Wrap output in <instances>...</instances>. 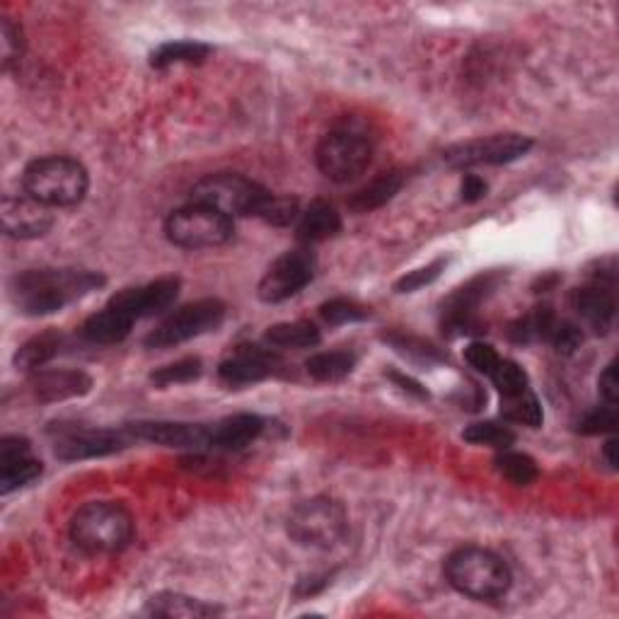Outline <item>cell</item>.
Returning a JSON list of instances; mask_svg holds the SVG:
<instances>
[{
    "mask_svg": "<svg viewBox=\"0 0 619 619\" xmlns=\"http://www.w3.org/2000/svg\"><path fill=\"white\" fill-rule=\"evenodd\" d=\"M501 416H504L511 424L528 426V428H540L545 422L542 404L530 388L516 392V394L501 397Z\"/></svg>",
    "mask_w": 619,
    "mask_h": 619,
    "instance_id": "31",
    "label": "cell"
},
{
    "mask_svg": "<svg viewBox=\"0 0 619 619\" xmlns=\"http://www.w3.org/2000/svg\"><path fill=\"white\" fill-rule=\"evenodd\" d=\"M202 372H204L202 358L186 356V358L174 360V364L158 368L153 376H150V382H153L156 388H172V385H186V382L198 380L202 378Z\"/></svg>",
    "mask_w": 619,
    "mask_h": 619,
    "instance_id": "34",
    "label": "cell"
},
{
    "mask_svg": "<svg viewBox=\"0 0 619 619\" xmlns=\"http://www.w3.org/2000/svg\"><path fill=\"white\" fill-rule=\"evenodd\" d=\"M131 434L128 431L112 428H61L54 440V452L58 460L78 462L107 458V455L122 452L128 446Z\"/></svg>",
    "mask_w": 619,
    "mask_h": 619,
    "instance_id": "13",
    "label": "cell"
},
{
    "mask_svg": "<svg viewBox=\"0 0 619 619\" xmlns=\"http://www.w3.org/2000/svg\"><path fill=\"white\" fill-rule=\"evenodd\" d=\"M615 286L595 282L591 286L574 288L571 294V308L578 312V318L586 322L595 334H607L615 324L617 314V298Z\"/></svg>",
    "mask_w": 619,
    "mask_h": 619,
    "instance_id": "18",
    "label": "cell"
},
{
    "mask_svg": "<svg viewBox=\"0 0 619 619\" xmlns=\"http://www.w3.org/2000/svg\"><path fill=\"white\" fill-rule=\"evenodd\" d=\"M228 308L223 300L218 298H202L194 300L190 306H182L180 310L170 312L153 332L146 336L148 348H172L184 342H192L196 336H204L208 332H216L223 324Z\"/></svg>",
    "mask_w": 619,
    "mask_h": 619,
    "instance_id": "9",
    "label": "cell"
},
{
    "mask_svg": "<svg viewBox=\"0 0 619 619\" xmlns=\"http://www.w3.org/2000/svg\"><path fill=\"white\" fill-rule=\"evenodd\" d=\"M356 368V354L339 348V352H320L306 360V370L318 382H339L352 376Z\"/></svg>",
    "mask_w": 619,
    "mask_h": 619,
    "instance_id": "30",
    "label": "cell"
},
{
    "mask_svg": "<svg viewBox=\"0 0 619 619\" xmlns=\"http://www.w3.org/2000/svg\"><path fill=\"white\" fill-rule=\"evenodd\" d=\"M314 162L326 180L348 184L358 180L372 162V141L364 128L342 124L320 138Z\"/></svg>",
    "mask_w": 619,
    "mask_h": 619,
    "instance_id": "5",
    "label": "cell"
},
{
    "mask_svg": "<svg viewBox=\"0 0 619 619\" xmlns=\"http://www.w3.org/2000/svg\"><path fill=\"white\" fill-rule=\"evenodd\" d=\"M146 615L150 617H216L223 615V607L214 603L192 598V595L174 593V591H162L156 593L153 598L146 603Z\"/></svg>",
    "mask_w": 619,
    "mask_h": 619,
    "instance_id": "25",
    "label": "cell"
},
{
    "mask_svg": "<svg viewBox=\"0 0 619 619\" xmlns=\"http://www.w3.org/2000/svg\"><path fill=\"white\" fill-rule=\"evenodd\" d=\"M131 438L165 448H208V426L182 422H138L126 428Z\"/></svg>",
    "mask_w": 619,
    "mask_h": 619,
    "instance_id": "20",
    "label": "cell"
},
{
    "mask_svg": "<svg viewBox=\"0 0 619 619\" xmlns=\"http://www.w3.org/2000/svg\"><path fill=\"white\" fill-rule=\"evenodd\" d=\"M402 186H404V174L400 170L380 172L378 177H372L366 186H360V190L348 198V208L358 216L378 211V208L390 204L392 198L400 194Z\"/></svg>",
    "mask_w": 619,
    "mask_h": 619,
    "instance_id": "24",
    "label": "cell"
},
{
    "mask_svg": "<svg viewBox=\"0 0 619 619\" xmlns=\"http://www.w3.org/2000/svg\"><path fill=\"white\" fill-rule=\"evenodd\" d=\"M104 284H107L104 274L92 268H27L10 278L8 298L27 318H46L95 294Z\"/></svg>",
    "mask_w": 619,
    "mask_h": 619,
    "instance_id": "1",
    "label": "cell"
},
{
    "mask_svg": "<svg viewBox=\"0 0 619 619\" xmlns=\"http://www.w3.org/2000/svg\"><path fill=\"white\" fill-rule=\"evenodd\" d=\"M208 54H211V46L204 42H194V39L168 42V44H160L158 49L150 54V66L160 68V71L170 66H196V64H204Z\"/></svg>",
    "mask_w": 619,
    "mask_h": 619,
    "instance_id": "29",
    "label": "cell"
},
{
    "mask_svg": "<svg viewBox=\"0 0 619 619\" xmlns=\"http://www.w3.org/2000/svg\"><path fill=\"white\" fill-rule=\"evenodd\" d=\"M446 266H448V256H438V260H434L431 264L419 266L414 272H406L402 278H397L394 290L397 294H416V290L438 282L440 274L446 272Z\"/></svg>",
    "mask_w": 619,
    "mask_h": 619,
    "instance_id": "39",
    "label": "cell"
},
{
    "mask_svg": "<svg viewBox=\"0 0 619 619\" xmlns=\"http://www.w3.org/2000/svg\"><path fill=\"white\" fill-rule=\"evenodd\" d=\"M576 428H578V434H583V436L615 434V431H617V409L612 404L595 406L593 412L583 414V419H581Z\"/></svg>",
    "mask_w": 619,
    "mask_h": 619,
    "instance_id": "40",
    "label": "cell"
},
{
    "mask_svg": "<svg viewBox=\"0 0 619 619\" xmlns=\"http://www.w3.org/2000/svg\"><path fill=\"white\" fill-rule=\"evenodd\" d=\"M44 472L42 460L32 455V443L25 436H3L0 440V494L8 496L32 484Z\"/></svg>",
    "mask_w": 619,
    "mask_h": 619,
    "instance_id": "17",
    "label": "cell"
},
{
    "mask_svg": "<svg viewBox=\"0 0 619 619\" xmlns=\"http://www.w3.org/2000/svg\"><path fill=\"white\" fill-rule=\"evenodd\" d=\"M492 382L494 388L498 390L501 397H508V394H516L530 388V378L528 372L520 368V364L516 360H508V358H501L498 366L492 370Z\"/></svg>",
    "mask_w": 619,
    "mask_h": 619,
    "instance_id": "38",
    "label": "cell"
},
{
    "mask_svg": "<svg viewBox=\"0 0 619 619\" xmlns=\"http://www.w3.org/2000/svg\"><path fill=\"white\" fill-rule=\"evenodd\" d=\"M314 272H318V260L308 248L288 250L266 268L256 286V296L266 306H276V302L298 296L312 282Z\"/></svg>",
    "mask_w": 619,
    "mask_h": 619,
    "instance_id": "11",
    "label": "cell"
},
{
    "mask_svg": "<svg viewBox=\"0 0 619 619\" xmlns=\"http://www.w3.org/2000/svg\"><path fill=\"white\" fill-rule=\"evenodd\" d=\"M549 344H552L559 354L571 356L576 354L583 344V330L576 322L557 320L552 334H549Z\"/></svg>",
    "mask_w": 619,
    "mask_h": 619,
    "instance_id": "42",
    "label": "cell"
},
{
    "mask_svg": "<svg viewBox=\"0 0 619 619\" xmlns=\"http://www.w3.org/2000/svg\"><path fill=\"white\" fill-rule=\"evenodd\" d=\"M300 216V204L296 196H278V194H268L266 202L262 204L260 214L256 218L264 220L266 226H274V228H286L298 220Z\"/></svg>",
    "mask_w": 619,
    "mask_h": 619,
    "instance_id": "37",
    "label": "cell"
},
{
    "mask_svg": "<svg viewBox=\"0 0 619 619\" xmlns=\"http://www.w3.org/2000/svg\"><path fill=\"white\" fill-rule=\"evenodd\" d=\"M266 186L238 172H216L194 184L192 202L211 206L230 218L260 214L262 204L268 198Z\"/></svg>",
    "mask_w": 619,
    "mask_h": 619,
    "instance_id": "8",
    "label": "cell"
},
{
    "mask_svg": "<svg viewBox=\"0 0 619 619\" xmlns=\"http://www.w3.org/2000/svg\"><path fill=\"white\" fill-rule=\"evenodd\" d=\"M30 385L34 397L39 402L49 404L88 394L92 390V378L88 372L73 368H42L32 372Z\"/></svg>",
    "mask_w": 619,
    "mask_h": 619,
    "instance_id": "19",
    "label": "cell"
},
{
    "mask_svg": "<svg viewBox=\"0 0 619 619\" xmlns=\"http://www.w3.org/2000/svg\"><path fill=\"white\" fill-rule=\"evenodd\" d=\"M348 516L342 501L312 496L300 501L288 516L290 540L308 549H332L346 537Z\"/></svg>",
    "mask_w": 619,
    "mask_h": 619,
    "instance_id": "6",
    "label": "cell"
},
{
    "mask_svg": "<svg viewBox=\"0 0 619 619\" xmlns=\"http://www.w3.org/2000/svg\"><path fill=\"white\" fill-rule=\"evenodd\" d=\"M320 318L324 324L330 326H342V324H354L364 322L370 318V308L360 306V302L352 298H332L320 306Z\"/></svg>",
    "mask_w": 619,
    "mask_h": 619,
    "instance_id": "36",
    "label": "cell"
},
{
    "mask_svg": "<svg viewBox=\"0 0 619 619\" xmlns=\"http://www.w3.org/2000/svg\"><path fill=\"white\" fill-rule=\"evenodd\" d=\"M342 228V214L336 211V206L324 202V198H318V202H312L306 211L298 216L296 236L302 244H314L336 238Z\"/></svg>",
    "mask_w": 619,
    "mask_h": 619,
    "instance_id": "22",
    "label": "cell"
},
{
    "mask_svg": "<svg viewBox=\"0 0 619 619\" xmlns=\"http://www.w3.org/2000/svg\"><path fill=\"white\" fill-rule=\"evenodd\" d=\"M71 542L80 552L102 557L119 554L134 542L136 523L131 511L116 501H90L71 518Z\"/></svg>",
    "mask_w": 619,
    "mask_h": 619,
    "instance_id": "3",
    "label": "cell"
},
{
    "mask_svg": "<svg viewBox=\"0 0 619 619\" xmlns=\"http://www.w3.org/2000/svg\"><path fill=\"white\" fill-rule=\"evenodd\" d=\"M264 419L256 414H232L208 426V448L214 450H242L262 436Z\"/></svg>",
    "mask_w": 619,
    "mask_h": 619,
    "instance_id": "21",
    "label": "cell"
},
{
    "mask_svg": "<svg viewBox=\"0 0 619 619\" xmlns=\"http://www.w3.org/2000/svg\"><path fill=\"white\" fill-rule=\"evenodd\" d=\"M66 346V336L61 332H44L39 336H32L30 342L22 344L15 354V366L34 372V370H42L46 364H51V360L61 354V348Z\"/></svg>",
    "mask_w": 619,
    "mask_h": 619,
    "instance_id": "27",
    "label": "cell"
},
{
    "mask_svg": "<svg viewBox=\"0 0 619 619\" xmlns=\"http://www.w3.org/2000/svg\"><path fill=\"white\" fill-rule=\"evenodd\" d=\"M496 470L501 477H506L511 484L516 486H530L537 477H540V470H537V462L530 458L528 452H516V450H498L496 455Z\"/></svg>",
    "mask_w": 619,
    "mask_h": 619,
    "instance_id": "32",
    "label": "cell"
},
{
    "mask_svg": "<svg viewBox=\"0 0 619 619\" xmlns=\"http://www.w3.org/2000/svg\"><path fill=\"white\" fill-rule=\"evenodd\" d=\"M385 342H388L397 354H402L404 358L419 360V364L431 366V364H440V360H446V354H443L438 346L426 342V339L412 336V334L392 332V334H385Z\"/></svg>",
    "mask_w": 619,
    "mask_h": 619,
    "instance_id": "33",
    "label": "cell"
},
{
    "mask_svg": "<svg viewBox=\"0 0 619 619\" xmlns=\"http://www.w3.org/2000/svg\"><path fill=\"white\" fill-rule=\"evenodd\" d=\"M605 462L612 467V470H617V438H610L605 443Z\"/></svg>",
    "mask_w": 619,
    "mask_h": 619,
    "instance_id": "48",
    "label": "cell"
},
{
    "mask_svg": "<svg viewBox=\"0 0 619 619\" xmlns=\"http://www.w3.org/2000/svg\"><path fill=\"white\" fill-rule=\"evenodd\" d=\"M25 194L49 208H71L83 204L90 190V174L83 162L68 156H44L32 160L22 172Z\"/></svg>",
    "mask_w": 619,
    "mask_h": 619,
    "instance_id": "4",
    "label": "cell"
},
{
    "mask_svg": "<svg viewBox=\"0 0 619 619\" xmlns=\"http://www.w3.org/2000/svg\"><path fill=\"white\" fill-rule=\"evenodd\" d=\"M486 192H489V184L484 177H479V174H465L460 182V198L465 204L482 202Z\"/></svg>",
    "mask_w": 619,
    "mask_h": 619,
    "instance_id": "45",
    "label": "cell"
},
{
    "mask_svg": "<svg viewBox=\"0 0 619 619\" xmlns=\"http://www.w3.org/2000/svg\"><path fill=\"white\" fill-rule=\"evenodd\" d=\"M501 278H504L501 272L479 274L472 278V282H467L465 286L455 290V294L443 300V332L455 336L477 332L479 330L477 308L494 294L501 284Z\"/></svg>",
    "mask_w": 619,
    "mask_h": 619,
    "instance_id": "12",
    "label": "cell"
},
{
    "mask_svg": "<svg viewBox=\"0 0 619 619\" xmlns=\"http://www.w3.org/2000/svg\"><path fill=\"white\" fill-rule=\"evenodd\" d=\"M465 360L470 364V368H474L482 376H492V370L498 366L501 356L496 354V348L486 342H472L467 344L465 348Z\"/></svg>",
    "mask_w": 619,
    "mask_h": 619,
    "instance_id": "43",
    "label": "cell"
},
{
    "mask_svg": "<svg viewBox=\"0 0 619 619\" xmlns=\"http://www.w3.org/2000/svg\"><path fill=\"white\" fill-rule=\"evenodd\" d=\"M557 320L559 318L552 306H537L508 326V339L516 344L549 342V334H552Z\"/></svg>",
    "mask_w": 619,
    "mask_h": 619,
    "instance_id": "28",
    "label": "cell"
},
{
    "mask_svg": "<svg viewBox=\"0 0 619 619\" xmlns=\"http://www.w3.org/2000/svg\"><path fill=\"white\" fill-rule=\"evenodd\" d=\"M326 583H330V576H310V578H302L298 581V586H296V595H300V598H310V595H318Z\"/></svg>",
    "mask_w": 619,
    "mask_h": 619,
    "instance_id": "47",
    "label": "cell"
},
{
    "mask_svg": "<svg viewBox=\"0 0 619 619\" xmlns=\"http://www.w3.org/2000/svg\"><path fill=\"white\" fill-rule=\"evenodd\" d=\"M134 322L136 320L128 318L126 312L107 306L102 312L90 314V318L83 322V326H80V334H83V339L90 344L114 346V344H122L124 339L131 334Z\"/></svg>",
    "mask_w": 619,
    "mask_h": 619,
    "instance_id": "23",
    "label": "cell"
},
{
    "mask_svg": "<svg viewBox=\"0 0 619 619\" xmlns=\"http://www.w3.org/2000/svg\"><path fill=\"white\" fill-rule=\"evenodd\" d=\"M282 370V356L276 348L242 344L228 358L220 360L218 376L228 385H254L276 376Z\"/></svg>",
    "mask_w": 619,
    "mask_h": 619,
    "instance_id": "16",
    "label": "cell"
},
{
    "mask_svg": "<svg viewBox=\"0 0 619 619\" xmlns=\"http://www.w3.org/2000/svg\"><path fill=\"white\" fill-rule=\"evenodd\" d=\"M443 574L455 591L477 603L504 598L513 586V574L504 559L479 545H465L450 552Z\"/></svg>",
    "mask_w": 619,
    "mask_h": 619,
    "instance_id": "2",
    "label": "cell"
},
{
    "mask_svg": "<svg viewBox=\"0 0 619 619\" xmlns=\"http://www.w3.org/2000/svg\"><path fill=\"white\" fill-rule=\"evenodd\" d=\"M532 138L523 134H494L472 141L455 144L443 150V160L452 170H472V168H492L508 165L525 158L532 150Z\"/></svg>",
    "mask_w": 619,
    "mask_h": 619,
    "instance_id": "10",
    "label": "cell"
},
{
    "mask_svg": "<svg viewBox=\"0 0 619 619\" xmlns=\"http://www.w3.org/2000/svg\"><path fill=\"white\" fill-rule=\"evenodd\" d=\"M264 342L272 348H314L322 342L320 326L310 320H294V322H278L268 326L264 334Z\"/></svg>",
    "mask_w": 619,
    "mask_h": 619,
    "instance_id": "26",
    "label": "cell"
},
{
    "mask_svg": "<svg viewBox=\"0 0 619 619\" xmlns=\"http://www.w3.org/2000/svg\"><path fill=\"white\" fill-rule=\"evenodd\" d=\"M462 438L467 443H474V446H489L496 450H508L516 443V434L506 424L498 422H477L467 426Z\"/></svg>",
    "mask_w": 619,
    "mask_h": 619,
    "instance_id": "35",
    "label": "cell"
},
{
    "mask_svg": "<svg viewBox=\"0 0 619 619\" xmlns=\"http://www.w3.org/2000/svg\"><path fill=\"white\" fill-rule=\"evenodd\" d=\"M390 380H392L394 385H400V388H402L404 392L419 397V400H428V392H426L424 385L419 382V380H414L412 376H404V372H390Z\"/></svg>",
    "mask_w": 619,
    "mask_h": 619,
    "instance_id": "46",
    "label": "cell"
},
{
    "mask_svg": "<svg viewBox=\"0 0 619 619\" xmlns=\"http://www.w3.org/2000/svg\"><path fill=\"white\" fill-rule=\"evenodd\" d=\"M598 390L600 397L607 404H617L619 400V380H617V360H610V364L605 366V370L600 372L598 378Z\"/></svg>",
    "mask_w": 619,
    "mask_h": 619,
    "instance_id": "44",
    "label": "cell"
},
{
    "mask_svg": "<svg viewBox=\"0 0 619 619\" xmlns=\"http://www.w3.org/2000/svg\"><path fill=\"white\" fill-rule=\"evenodd\" d=\"M0 223L3 232L13 240H39L49 232L56 223L49 206H44L30 194L3 196L0 204Z\"/></svg>",
    "mask_w": 619,
    "mask_h": 619,
    "instance_id": "15",
    "label": "cell"
},
{
    "mask_svg": "<svg viewBox=\"0 0 619 619\" xmlns=\"http://www.w3.org/2000/svg\"><path fill=\"white\" fill-rule=\"evenodd\" d=\"M0 44H3V68L10 71V68L22 61V54H25L22 27L15 25L10 18H3V25H0Z\"/></svg>",
    "mask_w": 619,
    "mask_h": 619,
    "instance_id": "41",
    "label": "cell"
},
{
    "mask_svg": "<svg viewBox=\"0 0 619 619\" xmlns=\"http://www.w3.org/2000/svg\"><path fill=\"white\" fill-rule=\"evenodd\" d=\"M232 236H236V218L196 202L174 208L165 220V238L182 250L223 248Z\"/></svg>",
    "mask_w": 619,
    "mask_h": 619,
    "instance_id": "7",
    "label": "cell"
},
{
    "mask_svg": "<svg viewBox=\"0 0 619 619\" xmlns=\"http://www.w3.org/2000/svg\"><path fill=\"white\" fill-rule=\"evenodd\" d=\"M180 290H182L180 278L162 276L150 284L119 290V294L112 296L110 306L126 312L128 318L134 320H146L168 312L174 306V300L180 298Z\"/></svg>",
    "mask_w": 619,
    "mask_h": 619,
    "instance_id": "14",
    "label": "cell"
}]
</instances>
